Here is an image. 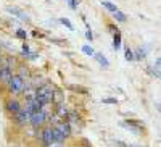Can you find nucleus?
I'll return each mask as SVG.
<instances>
[{
    "mask_svg": "<svg viewBox=\"0 0 161 147\" xmlns=\"http://www.w3.org/2000/svg\"><path fill=\"white\" fill-rule=\"evenodd\" d=\"M97 60H98V61H100V63H102L103 66H108V65H110V63H108V60L105 58V57H102L100 53H97Z\"/></svg>",
    "mask_w": 161,
    "mask_h": 147,
    "instance_id": "nucleus-12",
    "label": "nucleus"
},
{
    "mask_svg": "<svg viewBox=\"0 0 161 147\" xmlns=\"http://www.w3.org/2000/svg\"><path fill=\"white\" fill-rule=\"evenodd\" d=\"M7 10L10 11V13H15L16 16H20V18H21V20H27V16H26L24 13H23V11H20L18 8H13V7H8Z\"/></svg>",
    "mask_w": 161,
    "mask_h": 147,
    "instance_id": "nucleus-9",
    "label": "nucleus"
},
{
    "mask_svg": "<svg viewBox=\"0 0 161 147\" xmlns=\"http://www.w3.org/2000/svg\"><path fill=\"white\" fill-rule=\"evenodd\" d=\"M113 47L116 49V50H119V47H121V32H119V31H116V32H114V41H113Z\"/></svg>",
    "mask_w": 161,
    "mask_h": 147,
    "instance_id": "nucleus-8",
    "label": "nucleus"
},
{
    "mask_svg": "<svg viewBox=\"0 0 161 147\" xmlns=\"http://www.w3.org/2000/svg\"><path fill=\"white\" fill-rule=\"evenodd\" d=\"M114 20H118V21H126V16H124V13H121V11L118 10V11H114Z\"/></svg>",
    "mask_w": 161,
    "mask_h": 147,
    "instance_id": "nucleus-11",
    "label": "nucleus"
},
{
    "mask_svg": "<svg viewBox=\"0 0 161 147\" xmlns=\"http://www.w3.org/2000/svg\"><path fill=\"white\" fill-rule=\"evenodd\" d=\"M16 36L21 37V39H26V32L23 31V29H18V31H16Z\"/></svg>",
    "mask_w": 161,
    "mask_h": 147,
    "instance_id": "nucleus-16",
    "label": "nucleus"
},
{
    "mask_svg": "<svg viewBox=\"0 0 161 147\" xmlns=\"http://www.w3.org/2000/svg\"><path fill=\"white\" fill-rule=\"evenodd\" d=\"M23 108L21 104H20V100L16 99V97H10L5 100V110H7L8 113H11V115H15L16 112H20Z\"/></svg>",
    "mask_w": 161,
    "mask_h": 147,
    "instance_id": "nucleus-4",
    "label": "nucleus"
},
{
    "mask_svg": "<svg viewBox=\"0 0 161 147\" xmlns=\"http://www.w3.org/2000/svg\"><path fill=\"white\" fill-rule=\"evenodd\" d=\"M7 87H8V92L11 94V97H15V95H20V94L24 92L26 83H24V79H21L18 75H13L11 79L8 81V84H7Z\"/></svg>",
    "mask_w": 161,
    "mask_h": 147,
    "instance_id": "nucleus-2",
    "label": "nucleus"
},
{
    "mask_svg": "<svg viewBox=\"0 0 161 147\" xmlns=\"http://www.w3.org/2000/svg\"><path fill=\"white\" fill-rule=\"evenodd\" d=\"M47 112H44V110H40V112H36V113H32L31 118H29V123L32 124L34 128H40L42 124L47 121Z\"/></svg>",
    "mask_w": 161,
    "mask_h": 147,
    "instance_id": "nucleus-3",
    "label": "nucleus"
},
{
    "mask_svg": "<svg viewBox=\"0 0 161 147\" xmlns=\"http://www.w3.org/2000/svg\"><path fill=\"white\" fill-rule=\"evenodd\" d=\"M36 99H39L44 105L47 104H53V99H55V92H53V87L48 86V84H44L36 89Z\"/></svg>",
    "mask_w": 161,
    "mask_h": 147,
    "instance_id": "nucleus-1",
    "label": "nucleus"
},
{
    "mask_svg": "<svg viewBox=\"0 0 161 147\" xmlns=\"http://www.w3.org/2000/svg\"><path fill=\"white\" fill-rule=\"evenodd\" d=\"M70 2H71V3H70V5H71V8H76V5H77L76 2H77V0H70Z\"/></svg>",
    "mask_w": 161,
    "mask_h": 147,
    "instance_id": "nucleus-20",
    "label": "nucleus"
},
{
    "mask_svg": "<svg viewBox=\"0 0 161 147\" xmlns=\"http://www.w3.org/2000/svg\"><path fill=\"white\" fill-rule=\"evenodd\" d=\"M61 23H63V24H66L68 28H70V29H74V28H73V24L70 23V20H65V18H63V20H61Z\"/></svg>",
    "mask_w": 161,
    "mask_h": 147,
    "instance_id": "nucleus-17",
    "label": "nucleus"
},
{
    "mask_svg": "<svg viewBox=\"0 0 161 147\" xmlns=\"http://www.w3.org/2000/svg\"><path fill=\"white\" fill-rule=\"evenodd\" d=\"M40 139L45 147H48L50 144L55 142V138H53V126H47L42 129V134H40Z\"/></svg>",
    "mask_w": 161,
    "mask_h": 147,
    "instance_id": "nucleus-5",
    "label": "nucleus"
},
{
    "mask_svg": "<svg viewBox=\"0 0 161 147\" xmlns=\"http://www.w3.org/2000/svg\"><path fill=\"white\" fill-rule=\"evenodd\" d=\"M87 39H89V41H92V32H90V31L87 32Z\"/></svg>",
    "mask_w": 161,
    "mask_h": 147,
    "instance_id": "nucleus-21",
    "label": "nucleus"
},
{
    "mask_svg": "<svg viewBox=\"0 0 161 147\" xmlns=\"http://www.w3.org/2000/svg\"><path fill=\"white\" fill-rule=\"evenodd\" d=\"M102 5H103V7H105L106 10H110V11H113V13H114V11H118V8H116V5H113L111 2H106V0H103V2H102Z\"/></svg>",
    "mask_w": 161,
    "mask_h": 147,
    "instance_id": "nucleus-10",
    "label": "nucleus"
},
{
    "mask_svg": "<svg viewBox=\"0 0 161 147\" xmlns=\"http://www.w3.org/2000/svg\"><path fill=\"white\" fill-rule=\"evenodd\" d=\"M23 52H24V55H29V47H27L26 44L23 45Z\"/></svg>",
    "mask_w": 161,
    "mask_h": 147,
    "instance_id": "nucleus-19",
    "label": "nucleus"
},
{
    "mask_svg": "<svg viewBox=\"0 0 161 147\" xmlns=\"http://www.w3.org/2000/svg\"><path fill=\"white\" fill-rule=\"evenodd\" d=\"M103 104H116V99H103Z\"/></svg>",
    "mask_w": 161,
    "mask_h": 147,
    "instance_id": "nucleus-18",
    "label": "nucleus"
},
{
    "mask_svg": "<svg viewBox=\"0 0 161 147\" xmlns=\"http://www.w3.org/2000/svg\"><path fill=\"white\" fill-rule=\"evenodd\" d=\"M82 50H84V52L87 53V55H94V50H92V49L89 47V45H84V47H82Z\"/></svg>",
    "mask_w": 161,
    "mask_h": 147,
    "instance_id": "nucleus-14",
    "label": "nucleus"
},
{
    "mask_svg": "<svg viewBox=\"0 0 161 147\" xmlns=\"http://www.w3.org/2000/svg\"><path fill=\"white\" fill-rule=\"evenodd\" d=\"M135 53H137V55H135V58H139V60H140V58H143V57H145V53H143V50H142V49H139V50H137Z\"/></svg>",
    "mask_w": 161,
    "mask_h": 147,
    "instance_id": "nucleus-15",
    "label": "nucleus"
},
{
    "mask_svg": "<svg viewBox=\"0 0 161 147\" xmlns=\"http://www.w3.org/2000/svg\"><path fill=\"white\" fill-rule=\"evenodd\" d=\"M126 60H134V53H132L131 49L126 50Z\"/></svg>",
    "mask_w": 161,
    "mask_h": 147,
    "instance_id": "nucleus-13",
    "label": "nucleus"
},
{
    "mask_svg": "<svg viewBox=\"0 0 161 147\" xmlns=\"http://www.w3.org/2000/svg\"><path fill=\"white\" fill-rule=\"evenodd\" d=\"M11 76H13V73H11V70L8 66H2V68H0V83H2V84H8Z\"/></svg>",
    "mask_w": 161,
    "mask_h": 147,
    "instance_id": "nucleus-7",
    "label": "nucleus"
},
{
    "mask_svg": "<svg viewBox=\"0 0 161 147\" xmlns=\"http://www.w3.org/2000/svg\"><path fill=\"white\" fill-rule=\"evenodd\" d=\"M29 118H31L29 113H27L24 108H21L20 112H16L15 115H13V121H15L16 124H24V123L29 121Z\"/></svg>",
    "mask_w": 161,
    "mask_h": 147,
    "instance_id": "nucleus-6",
    "label": "nucleus"
}]
</instances>
